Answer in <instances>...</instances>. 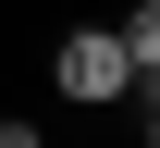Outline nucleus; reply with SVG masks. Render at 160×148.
<instances>
[{"instance_id":"nucleus-1","label":"nucleus","mask_w":160,"mask_h":148,"mask_svg":"<svg viewBox=\"0 0 160 148\" xmlns=\"http://www.w3.org/2000/svg\"><path fill=\"white\" fill-rule=\"evenodd\" d=\"M49 74H62V99H86V111H111L123 86H136V62H123V37H111V25H74V37L49 49Z\"/></svg>"},{"instance_id":"nucleus-2","label":"nucleus","mask_w":160,"mask_h":148,"mask_svg":"<svg viewBox=\"0 0 160 148\" xmlns=\"http://www.w3.org/2000/svg\"><path fill=\"white\" fill-rule=\"evenodd\" d=\"M111 37H123V62H136V74H160V13H148V0H136V13H111Z\"/></svg>"}]
</instances>
